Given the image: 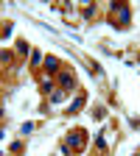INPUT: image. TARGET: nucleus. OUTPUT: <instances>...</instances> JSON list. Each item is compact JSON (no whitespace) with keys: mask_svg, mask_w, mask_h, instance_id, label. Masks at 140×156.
Segmentation results:
<instances>
[{"mask_svg":"<svg viewBox=\"0 0 140 156\" xmlns=\"http://www.w3.org/2000/svg\"><path fill=\"white\" fill-rule=\"evenodd\" d=\"M81 106H84V95H78V98H76V101L70 103V114H76V112H78V109H81Z\"/></svg>","mask_w":140,"mask_h":156,"instance_id":"nucleus-6","label":"nucleus"},{"mask_svg":"<svg viewBox=\"0 0 140 156\" xmlns=\"http://www.w3.org/2000/svg\"><path fill=\"white\" fill-rule=\"evenodd\" d=\"M115 17H118V25H121V28L129 25V9L126 6H112V20Z\"/></svg>","mask_w":140,"mask_h":156,"instance_id":"nucleus-3","label":"nucleus"},{"mask_svg":"<svg viewBox=\"0 0 140 156\" xmlns=\"http://www.w3.org/2000/svg\"><path fill=\"white\" fill-rule=\"evenodd\" d=\"M39 87H42V92L48 95V92L53 89V78H45V75H42V78H39Z\"/></svg>","mask_w":140,"mask_h":156,"instance_id":"nucleus-5","label":"nucleus"},{"mask_svg":"<svg viewBox=\"0 0 140 156\" xmlns=\"http://www.w3.org/2000/svg\"><path fill=\"white\" fill-rule=\"evenodd\" d=\"M17 50L20 53H28V42H25V39H20V42H17Z\"/></svg>","mask_w":140,"mask_h":156,"instance_id":"nucleus-8","label":"nucleus"},{"mask_svg":"<svg viewBox=\"0 0 140 156\" xmlns=\"http://www.w3.org/2000/svg\"><path fill=\"white\" fill-rule=\"evenodd\" d=\"M65 98H67V92H62V89H59V92H51V101H53V103L65 101Z\"/></svg>","mask_w":140,"mask_h":156,"instance_id":"nucleus-7","label":"nucleus"},{"mask_svg":"<svg viewBox=\"0 0 140 156\" xmlns=\"http://www.w3.org/2000/svg\"><path fill=\"white\" fill-rule=\"evenodd\" d=\"M84 142H87V131H84V128H76V131H70L67 145H65V148H70V151H81Z\"/></svg>","mask_w":140,"mask_h":156,"instance_id":"nucleus-1","label":"nucleus"},{"mask_svg":"<svg viewBox=\"0 0 140 156\" xmlns=\"http://www.w3.org/2000/svg\"><path fill=\"white\" fill-rule=\"evenodd\" d=\"M45 70H48V73H59V58H56V56H48V58H45Z\"/></svg>","mask_w":140,"mask_h":156,"instance_id":"nucleus-4","label":"nucleus"},{"mask_svg":"<svg viewBox=\"0 0 140 156\" xmlns=\"http://www.w3.org/2000/svg\"><path fill=\"white\" fill-rule=\"evenodd\" d=\"M59 89H62V92H70V87L76 84V78H73V73L70 70H59Z\"/></svg>","mask_w":140,"mask_h":156,"instance_id":"nucleus-2","label":"nucleus"}]
</instances>
